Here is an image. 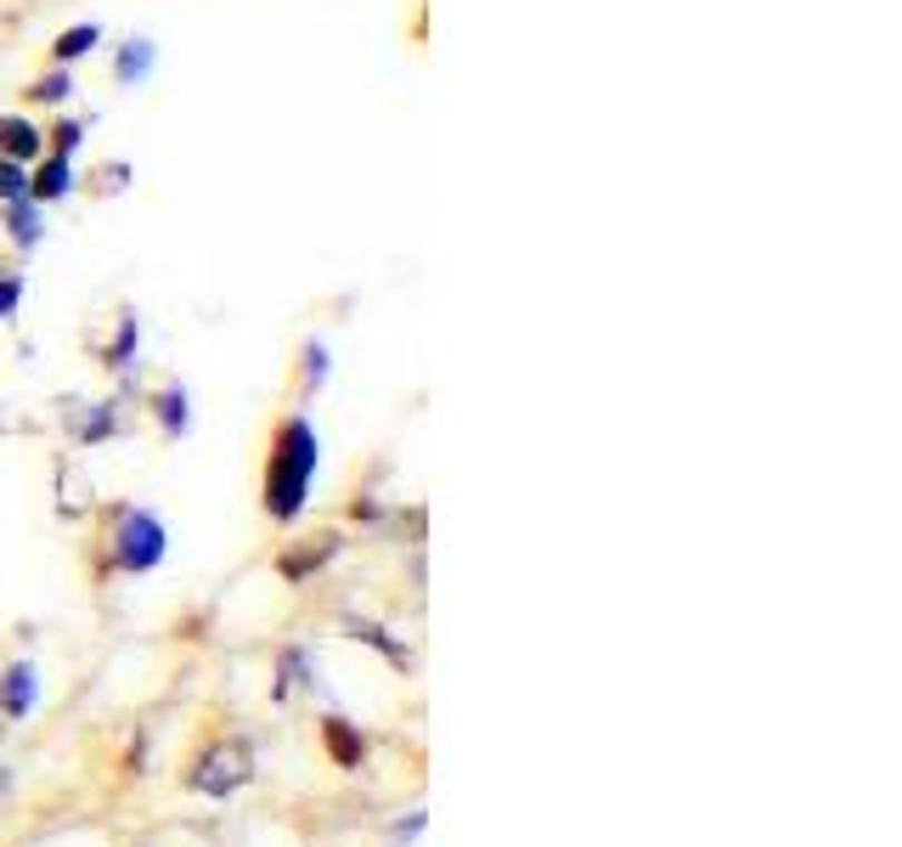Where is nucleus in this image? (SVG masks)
<instances>
[{
	"mask_svg": "<svg viewBox=\"0 0 902 847\" xmlns=\"http://www.w3.org/2000/svg\"><path fill=\"white\" fill-rule=\"evenodd\" d=\"M316 464H322V441L311 430V418H288L277 430V447H271V469H265V508H271V520H294L305 508Z\"/></svg>",
	"mask_w": 902,
	"mask_h": 847,
	"instance_id": "obj_1",
	"label": "nucleus"
},
{
	"mask_svg": "<svg viewBox=\"0 0 902 847\" xmlns=\"http://www.w3.org/2000/svg\"><path fill=\"white\" fill-rule=\"evenodd\" d=\"M119 565L125 571H153L164 559V526L158 515H147V508H130V515L119 520Z\"/></svg>",
	"mask_w": 902,
	"mask_h": 847,
	"instance_id": "obj_2",
	"label": "nucleus"
},
{
	"mask_svg": "<svg viewBox=\"0 0 902 847\" xmlns=\"http://www.w3.org/2000/svg\"><path fill=\"white\" fill-rule=\"evenodd\" d=\"M68 187H73V164L62 158V153H51L35 176H29V198L35 204H51V198H68Z\"/></svg>",
	"mask_w": 902,
	"mask_h": 847,
	"instance_id": "obj_3",
	"label": "nucleus"
},
{
	"mask_svg": "<svg viewBox=\"0 0 902 847\" xmlns=\"http://www.w3.org/2000/svg\"><path fill=\"white\" fill-rule=\"evenodd\" d=\"M0 707H7L12 718H23L35 707V666L29 661H12L7 678H0Z\"/></svg>",
	"mask_w": 902,
	"mask_h": 847,
	"instance_id": "obj_4",
	"label": "nucleus"
},
{
	"mask_svg": "<svg viewBox=\"0 0 902 847\" xmlns=\"http://www.w3.org/2000/svg\"><path fill=\"white\" fill-rule=\"evenodd\" d=\"M40 147H46V136L29 125V119H0V158H40Z\"/></svg>",
	"mask_w": 902,
	"mask_h": 847,
	"instance_id": "obj_5",
	"label": "nucleus"
},
{
	"mask_svg": "<svg viewBox=\"0 0 902 847\" xmlns=\"http://www.w3.org/2000/svg\"><path fill=\"white\" fill-rule=\"evenodd\" d=\"M7 226H12V243H18V249H35V243L46 237V215H40L35 198H12V204H7Z\"/></svg>",
	"mask_w": 902,
	"mask_h": 847,
	"instance_id": "obj_6",
	"label": "nucleus"
},
{
	"mask_svg": "<svg viewBox=\"0 0 902 847\" xmlns=\"http://www.w3.org/2000/svg\"><path fill=\"white\" fill-rule=\"evenodd\" d=\"M114 74H119V85H141V79L153 74V40H130V46L119 51Z\"/></svg>",
	"mask_w": 902,
	"mask_h": 847,
	"instance_id": "obj_7",
	"label": "nucleus"
},
{
	"mask_svg": "<svg viewBox=\"0 0 902 847\" xmlns=\"http://www.w3.org/2000/svg\"><path fill=\"white\" fill-rule=\"evenodd\" d=\"M322 734H327V746H333V757L344 762V769H355V762H361V740L350 734V723H344V718H327Z\"/></svg>",
	"mask_w": 902,
	"mask_h": 847,
	"instance_id": "obj_8",
	"label": "nucleus"
},
{
	"mask_svg": "<svg viewBox=\"0 0 902 847\" xmlns=\"http://www.w3.org/2000/svg\"><path fill=\"white\" fill-rule=\"evenodd\" d=\"M158 418H164V430H169V436L187 430V424H193V412H187V390H164V396H158Z\"/></svg>",
	"mask_w": 902,
	"mask_h": 847,
	"instance_id": "obj_9",
	"label": "nucleus"
},
{
	"mask_svg": "<svg viewBox=\"0 0 902 847\" xmlns=\"http://www.w3.org/2000/svg\"><path fill=\"white\" fill-rule=\"evenodd\" d=\"M102 40V29L97 23H85V29H68L62 40H57V62H73V57H85L90 46H97Z\"/></svg>",
	"mask_w": 902,
	"mask_h": 847,
	"instance_id": "obj_10",
	"label": "nucleus"
},
{
	"mask_svg": "<svg viewBox=\"0 0 902 847\" xmlns=\"http://www.w3.org/2000/svg\"><path fill=\"white\" fill-rule=\"evenodd\" d=\"M0 198H29V176H23V164L18 158H0Z\"/></svg>",
	"mask_w": 902,
	"mask_h": 847,
	"instance_id": "obj_11",
	"label": "nucleus"
},
{
	"mask_svg": "<svg viewBox=\"0 0 902 847\" xmlns=\"http://www.w3.org/2000/svg\"><path fill=\"white\" fill-rule=\"evenodd\" d=\"M130 351H136V317H125V328H119V339H114V351H108V362H114V368H130V362H125Z\"/></svg>",
	"mask_w": 902,
	"mask_h": 847,
	"instance_id": "obj_12",
	"label": "nucleus"
},
{
	"mask_svg": "<svg viewBox=\"0 0 902 847\" xmlns=\"http://www.w3.org/2000/svg\"><path fill=\"white\" fill-rule=\"evenodd\" d=\"M68 91H73V79H68V74H51V79L35 85V97H40V103H68Z\"/></svg>",
	"mask_w": 902,
	"mask_h": 847,
	"instance_id": "obj_13",
	"label": "nucleus"
},
{
	"mask_svg": "<svg viewBox=\"0 0 902 847\" xmlns=\"http://www.w3.org/2000/svg\"><path fill=\"white\" fill-rule=\"evenodd\" d=\"M23 300V278H0V317H12Z\"/></svg>",
	"mask_w": 902,
	"mask_h": 847,
	"instance_id": "obj_14",
	"label": "nucleus"
},
{
	"mask_svg": "<svg viewBox=\"0 0 902 847\" xmlns=\"http://www.w3.org/2000/svg\"><path fill=\"white\" fill-rule=\"evenodd\" d=\"M73 147H79V125H57V153L68 158Z\"/></svg>",
	"mask_w": 902,
	"mask_h": 847,
	"instance_id": "obj_15",
	"label": "nucleus"
},
{
	"mask_svg": "<svg viewBox=\"0 0 902 847\" xmlns=\"http://www.w3.org/2000/svg\"><path fill=\"white\" fill-rule=\"evenodd\" d=\"M305 362H311V379L322 384V379H327V351H322V345H311V351H305Z\"/></svg>",
	"mask_w": 902,
	"mask_h": 847,
	"instance_id": "obj_16",
	"label": "nucleus"
}]
</instances>
